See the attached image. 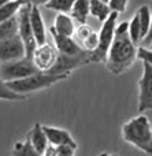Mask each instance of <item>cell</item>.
Wrapping results in <instances>:
<instances>
[{"mask_svg":"<svg viewBox=\"0 0 152 156\" xmlns=\"http://www.w3.org/2000/svg\"><path fill=\"white\" fill-rule=\"evenodd\" d=\"M139 47L129 36V22L117 23L115 37L106 58V66L110 73L119 76L128 71L136 62Z\"/></svg>","mask_w":152,"mask_h":156,"instance_id":"1","label":"cell"},{"mask_svg":"<svg viewBox=\"0 0 152 156\" xmlns=\"http://www.w3.org/2000/svg\"><path fill=\"white\" fill-rule=\"evenodd\" d=\"M122 137L141 152L152 155V123L147 115L140 114L122 126Z\"/></svg>","mask_w":152,"mask_h":156,"instance_id":"2","label":"cell"},{"mask_svg":"<svg viewBox=\"0 0 152 156\" xmlns=\"http://www.w3.org/2000/svg\"><path fill=\"white\" fill-rule=\"evenodd\" d=\"M69 76L70 74H67V73L54 74V73H49V71H38V73L32 74L29 77L7 81V85H8V88L12 89L16 93L26 94L27 96L29 93H34V92L49 88V86L66 80Z\"/></svg>","mask_w":152,"mask_h":156,"instance_id":"3","label":"cell"},{"mask_svg":"<svg viewBox=\"0 0 152 156\" xmlns=\"http://www.w3.org/2000/svg\"><path fill=\"white\" fill-rule=\"evenodd\" d=\"M118 15H119L118 12H111L106 21L101 22V27H100V32H99L97 48L93 52H90L92 63L106 62L108 49H110V47H111L112 41H114V37H115V27H117Z\"/></svg>","mask_w":152,"mask_h":156,"instance_id":"4","label":"cell"},{"mask_svg":"<svg viewBox=\"0 0 152 156\" xmlns=\"http://www.w3.org/2000/svg\"><path fill=\"white\" fill-rule=\"evenodd\" d=\"M37 66L33 63L30 58H21L16 60H11V62L0 63V77L7 82V81L19 80V78L29 77L32 74L38 73Z\"/></svg>","mask_w":152,"mask_h":156,"instance_id":"5","label":"cell"},{"mask_svg":"<svg viewBox=\"0 0 152 156\" xmlns=\"http://www.w3.org/2000/svg\"><path fill=\"white\" fill-rule=\"evenodd\" d=\"M30 4L25 3L21 7V10L18 11L16 16H18V25H19V30L18 34L21 36L22 41L25 44V51H26V58L32 59V55L34 52L36 47L38 45L37 41H36L34 33H33L32 25H30Z\"/></svg>","mask_w":152,"mask_h":156,"instance_id":"6","label":"cell"},{"mask_svg":"<svg viewBox=\"0 0 152 156\" xmlns=\"http://www.w3.org/2000/svg\"><path fill=\"white\" fill-rule=\"evenodd\" d=\"M139 112L152 110V66L143 62V74L139 80Z\"/></svg>","mask_w":152,"mask_h":156,"instance_id":"7","label":"cell"},{"mask_svg":"<svg viewBox=\"0 0 152 156\" xmlns=\"http://www.w3.org/2000/svg\"><path fill=\"white\" fill-rule=\"evenodd\" d=\"M59 51L56 49L55 44L44 43L36 47L32 55V60L40 71H49L58 62Z\"/></svg>","mask_w":152,"mask_h":156,"instance_id":"8","label":"cell"},{"mask_svg":"<svg viewBox=\"0 0 152 156\" xmlns=\"http://www.w3.org/2000/svg\"><path fill=\"white\" fill-rule=\"evenodd\" d=\"M25 56H26L25 44L19 34L0 40V63L11 62V60L21 59Z\"/></svg>","mask_w":152,"mask_h":156,"instance_id":"9","label":"cell"},{"mask_svg":"<svg viewBox=\"0 0 152 156\" xmlns=\"http://www.w3.org/2000/svg\"><path fill=\"white\" fill-rule=\"evenodd\" d=\"M49 33L52 36L54 44L59 54L67 55V56H78V55L87 54V49H84L77 40H74V36H62L56 33L52 27H49Z\"/></svg>","mask_w":152,"mask_h":156,"instance_id":"10","label":"cell"},{"mask_svg":"<svg viewBox=\"0 0 152 156\" xmlns=\"http://www.w3.org/2000/svg\"><path fill=\"white\" fill-rule=\"evenodd\" d=\"M76 36L77 41L80 43V45L84 49H87L88 52H93L97 48L99 44V33H96L90 26H88L87 23L78 25V27L76 29Z\"/></svg>","mask_w":152,"mask_h":156,"instance_id":"11","label":"cell"},{"mask_svg":"<svg viewBox=\"0 0 152 156\" xmlns=\"http://www.w3.org/2000/svg\"><path fill=\"white\" fill-rule=\"evenodd\" d=\"M44 132H45L47 137H48L49 144L52 145H70L73 148H77V143L73 138V136L70 134V132L62 127H55V126H47L43 125Z\"/></svg>","mask_w":152,"mask_h":156,"instance_id":"12","label":"cell"},{"mask_svg":"<svg viewBox=\"0 0 152 156\" xmlns=\"http://www.w3.org/2000/svg\"><path fill=\"white\" fill-rule=\"evenodd\" d=\"M30 25H32L33 33L37 44H44L47 43V29H45V23H44L43 15L40 12V8L37 5H30Z\"/></svg>","mask_w":152,"mask_h":156,"instance_id":"13","label":"cell"},{"mask_svg":"<svg viewBox=\"0 0 152 156\" xmlns=\"http://www.w3.org/2000/svg\"><path fill=\"white\" fill-rule=\"evenodd\" d=\"M27 138L30 140L32 145L34 147V149L37 151L38 155H44L45 149L48 148L49 141L48 137H47L45 132H44V127L41 123H34V126L27 132Z\"/></svg>","mask_w":152,"mask_h":156,"instance_id":"14","label":"cell"},{"mask_svg":"<svg viewBox=\"0 0 152 156\" xmlns=\"http://www.w3.org/2000/svg\"><path fill=\"white\" fill-rule=\"evenodd\" d=\"M74 22H76L74 18L67 12H58V15L54 19V25L51 27L62 36H74L77 29Z\"/></svg>","mask_w":152,"mask_h":156,"instance_id":"15","label":"cell"},{"mask_svg":"<svg viewBox=\"0 0 152 156\" xmlns=\"http://www.w3.org/2000/svg\"><path fill=\"white\" fill-rule=\"evenodd\" d=\"M70 15L78 25L87 23L88 16L90 15V0H76Z\"/></svg>","mask_w":152,"mask_h":156,"instance_id":"16","label":"cell"},{"mask_svg":"<svg viewBox=\"0 0 152 156\" xmlns=\"http://www.w3.org/2000/svg\"><path fill=\"white\" fill-rule=\"evenodd\" d=\"M25 3V0H8L7 3H4L0 7V23L15 16Z\"/></svg>","mask_w":152,"mask_h":156,"instance_id":"17","label":"cell"},{"mask_svg":"<svg viewBox=\"0 0 152 156\" xmlns=\"http://www.w3.org/2000/svg\"><path fill=\"white\" fill-rule=\"evenodd\" d=\"M111 8L107 3L101 0H90V15L96 18L99 22H104L111 14Z\"/></svg>","mask_w":152,"mask_h":156,"instance_id":"18","label":"cell"},{"mask_svg":"<svg viewBox=\"0 0 152 156\" xmlns=\"http://www.w3.org/2000/svg\"><path fill=\"white\" fill-rule=\"evenodd\" d=\"M19 25H18V16H12V18L7 19V21L0 23V40L4 38H10L18 34Z\"/></svg>","mask_w":152,"mask_h":156,"instance_id":"19","label":"cell"},{"mask_svg":"<svg viewBox=\"0 0 152 156\" xmlns=\"http://www.w3.org/2000/svg\"><path fill=\"white\" fill-rule=\"evenodd\" d=\"M26 94H21L14 92L8 88L7 82L0 77V100H7V101H23L26 100Z\"/></svg>","mask_w":152,"mask_h":156,"instance_id":"20","label":"cell"},{"mask_svg":"<svg viewBox=\"0 0 152 156\" xmlns=\"http://www.w3.org/2000/svg\"><path fill=\"white\" fill-rule=\"evenodd\" d=\"M137 15H139V19H140V25H141V32H143V40L144 37L147 36L148 30H150V26H151V21H152V12H151V8L150 5L147 4H143L139 10L136 11Z\"/></svg>","mask_w":152,"mask_h":156,"instance_id":"21","label":"cell"},{"mask_svg":"<svg viewBox=\"0 0 152 156\" xmlns=\"http://www.w3.org/2000/svg\"><path fill=\"white\" fill-rule=\"evenodd\" d=\"M14 155H21V156H38L37 151L34 149V147L32 145L29 138H25V141H18L14 144L12 149Z\"/></svg>","mask_w":152,"mask_h":156,"instance_id":"22","label":"cell"},{"mask_svg":"<svg viewBox=\"0 0 152 156\" xmlns=\"http://www.w3.org/2000/svg\"><path fill=\"white\" fill-rule=\"evenodd\" d=\"M129 36L133 40L134 44L139 45L140 43H143V32H141V25H140V19L137 12L133 15V18L129 22Z\"/></svg>","mask_w":152,"mask_h":156,"instance_id":"23","label":"cell"},{"mask_svg":"<svg viewBox=\"0 0 152 156\" xmlns=\"http://www.w3.org/2000/svg\"><path fill=\"white\" fill-rule=\"evenodd\" d=\"M76 0H49L44 7L56 12H70Z\"/></svg>","mask_w":152,"mask_h":156,"instance_id":"24","label":"cell"},{"mask_svg":"<svg viewBox=\"0 0 152 156\" xmlns=\"http://www.w3.org/2000/svg\"><path fill=\"white\" fill-rule=\"evenodd\" d=\"M129 4V0H110L108 5L111 8L112 12H118V14H122L126 11Z\"/></svg>","mask_w":152,"mask_h":156,"instance_id":"25","label":"cell"},{"mask_svg":"<svg viewBox=\"0 0 152 156\" xmlns=\"http://www.w3.org/2000/svg\"><path fill=\"white\" fill-rule=\"evenodd\" d=\"M137 56L141 62H147L152 66V49L148 48V47L143 45L139 47V51H137Z\"/></svg>","mask_w":152,"mask_h":156,"instance_id":"26","label":"cell"},{"mask_svg":"<svg viewBox=\"0 0 152 156\" xmlns=\"http://www.w3.org/2000/svg\"><path fill=\"white\" fill-rule=\"evenodd\" d=\"M151 41H152V21H151L150 30H148L147 36H145V37H144V40H143V44H144V45L147 47V45H150V44H151Z\"/></svg>","mask_w":152,"mask_h":156,"instance_id":"27","label":"cell"},{"mask_svg":"<svg viewBox=\"0 0 152 156\" xmlns=\"http://www.w3.org/2000/svg\"><path fill=\"white\" fill-rule=\"evenodd\" d=\"M25 2L30 5H37V7H40V5H45L49 0H25Z\"/></svg>","mask_w":152,"mask_h":156,"instance_id":"28","label":"cell"},{"mask_svg":"<svg viewBox=\"0 0 152 156\" xmlns=\"http://www.w3.org/2000/svg\"><path fill=\"white\" fill-rule=\"evenodd\" d=\"M7 2H8V0H0V7H2L4 3H7Z\"/></svg>","mask_w":152,"mask_h":156,"instance_id":"29","label":"cell"},{"mask_svg":"<svg viewBox=\"0 0 152 156\" xmlns=\"http://www.w3.org/2000/svg\"><path fill=\"white\" fill-rule=\"evenodd\" d=\"M101 2H104V3H107V4H108V3H110V0H101Z\"/></svg>","mask_w":152,"mask_h":156,"instance_id":"30","label":"cell"},{"mask_svg":"<svg viewBox=\"0 0 152 156\" xmlns=\"http://www.w3.org/2000/svg\"><path fill=\"white\" fill-rule=\"evenodd\" d=\"M147 47H148V48H151V49H152V41H151V44H150V45H147Z\"/></svg>","mask_w":152,"mask_h":156,"instance_id":"31","label":"cell"}]
</instances>
